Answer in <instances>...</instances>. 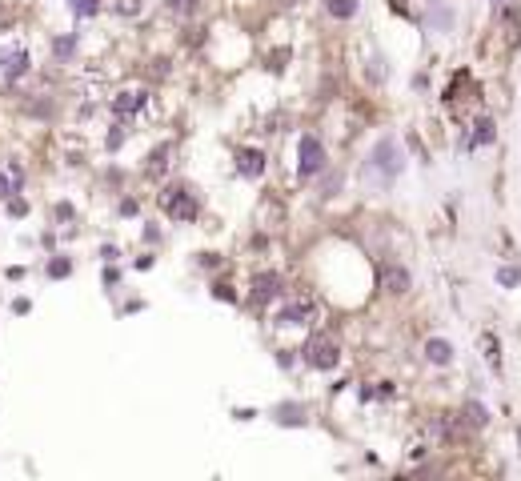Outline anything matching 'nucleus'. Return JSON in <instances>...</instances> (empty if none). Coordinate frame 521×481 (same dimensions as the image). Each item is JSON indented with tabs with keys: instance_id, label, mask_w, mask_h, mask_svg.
I'll use <instances>...</instances> for the list:
<instances>
[{
	"instance_id": "obj_1",
	"label": "nucleus",
	"mask_w": 521,
	"mask_h": 481,
	"mask_svg": "<svg viewBox=\"0 0 521 481\" xmlns=\"http://www.w3.org/2000/svg\"><path fill=\"white\" fill-rule=\"evenodd\" d=\"M297 160H301V177H317L325 169V145L313 137V133H305L301 145H297Z\"/></svg>"
},
{
	"instance_id": "obj_2",
	"label": "nucleus",
	"mask_w": 521,
	"mask_h": 481,
	"mask_svg": "<svg viewBox=\"0 0 521 481\" xmlns=\"http://www.w3.org/2000/svg\"><path fill=\"white\" fill-rule=\"evenodd\" d=\"M28 48L21 45H8V48H0V81L4 85H12V81H21L24 72H28Z\"/></svg>"
},
{
	"instance_id": "obj_3",
	"label": "nucleus",
	"mask_w": 521,
	"mask_h": 481,
	"mask_svg": "<svg viewBox=\"0 0 521 481\" xmlns=\"http://www.w3.org/2000/svg\"><path fill=\"white\" fill-rule=\"evenodd\" d=\"M305 361L313 369H337V361H341V349H337V341L333 337H313V341L305 345Z\"/></svg>"
},
{
	"instance_id": "obj_4",
	"label": "nucleus",
	"mask_w": 521,
	"mask_h": 481,
	"mask_svg": "<svg viewBox=\"0 0 521 481\" xmlns=\"http://www.w3.org/2000/svg\"><path fill=\"white\" fill-rule=\"evenodd\" d=\"M165 213L173 221H192V217H197V201H192L189 189H168L165 193Z\"/></svg>"
},
{
	"instance_id": "obj_5",
	"label": "nucleus",
	"mask_w": 521,
	"mask_h": 481,
	"mask_svg": "<svg viewBox=\"0 0 521 481\" xmlns=\"http://www.w3.org/2000/svg\"><path fill=\"white\" fill-rule=\"evenodd\" d=\"M373 169L385 173V181L401 173V153H397V145H393V140H381L377 149H373Z\"/></svg>"
},
{
	"instance_id": "obj_6",
	"label": "nucleus",
	"mask_w": 521,
	"mask_h": 481,
	"mask_svg": "<svg viewBox=\"0 0 521 481\" xmlns=\"http://www.w3.org/2000/svg\"><path fill=\"white\" fill-rule=\"evenodd\" d=\"M381 285H385V293L401 297V293H409V285H413V281H409V269H401V265H393V261H389V265L381 269Z\"/></svg>"
},
{
	"instance_id": "obj_7",
	"label": "nucleus",
	"mask_w": 521,
	"mask_h": 481,
	"mask_svg": "<svg viewBox=\"0 0 521 481\" xmlns=\"http://www.w3.org/2000/svg\"><path fill=\"white\" fill-rule=\"evenodd\" d=\"M237 169H241V177H249V181L260 177V173H265V153H260V149H245L237 157Z\"/></svg>"
},
{
	"instance_id": "obj_8",
	"label": "nucleus",
	"mask_w": 521,
	"mask_h": 481,
	"mask_svg": "<svg viewBox=\"0 0 521 481\" xmlns=\"http://www.w3.org/2000/svg\"><path fill=\"white\" fill-rule=\"evenodd\" d=\"M313 317V301H293V305H285L281 309V325H305V321Z\"/></svg>"
},
{
	"instance_id": "obj_9",
	"label": "nucleus",
	"mask_w": 521,
	"mask_h": 481,
	"mask_svg": "<svg viewBox=\"0 0 521 481\" xmlns=\"http://www.w3.org/2000/svg\"><path fill=\"white\" fill-rule=\"evenodd\" d=\"M253 297L257 301H273V297H281V277L277 273H265L253 281Z\"/></svg>"
},
{
	"instance_id": "obj_10",
	"label": "nucleus",
	"mask_w": 521,
	"mask_h": 481,
	"mask_svg": "<svg viewBox=\"0 0 521 481\" xmlns=\"http://www.w3.org/2000/svg\"><path fill=\"white\" fill-rule=\"evenodd\" d=\"M425 357L433 361V365H450L453 361V345L445 341V337H429L425 341Z\"/></svg>"
},
{
	"instance_id": "obj_11",
	"label": "nucleus",
	"mask_w": 521,
	"mask_h": 481,
	"mask_svg": "<svg viewBox=\"0 0 521 481\" xmlns=\"http://www.w3.org/2000/svg\"><path fill=\"white\" fill-rule=\"evenodd\" d=\"M144 100H148L144 92H120L113 109H117V116H133V113H141V109H144Z\"/></svg>"
},
{
	"instance_id": "obj_12",
	"label": "nucleus",
	"mask_w": 521,
	"mask_h": 481,
	"mask_svg": "<svg viewBox=\"0 0 521 481\" xmlns=\"http://www.w3.org/2000/svg\"><path fill=\"white\" fill-rule=\"evenodd\" d=\"M325 8H329V17H337V21H349L357 12V0H325Z\"/></svg>"
},
{
	"instance_id": "obj_13",
	"label": "nucleus",
	"mask_w": 521,
	"mask_h": 481,
	"mask_svg": "<svg viewBox=\"0 0 521 481\" xmlns=\"http://www.w3.org/2000/svg\"><path fill=\"white\" fill-rule=\"evenodd\" d=\"M165 8L173 17H192V12L201 8V0H165Z\"/></svg>"
},
{
	"instance_id": "obj_14",
	"label": "nucleus",
	"mask_w": 521,
	"mask_h": 481,
	"mask_svg": "<svg viewBox=\"0 0 521 481\" xmlns=\"http://www.w3.org/2000/svg\"><path fill=\"white\" fill-rule=\"evenodd\" d=\"M72 17H96L100 12V0H69Z\"/></svg>"
},
{
	"instance_id": "obj_15",
	"label": "nucleus",
	"mask_w": 521,
	"mask_h": 481,
	"mask_svg": "<svg viewBox=\"0 0 521 481\" xmlns=\"http://www.w3.org/2000/svg\"><path fill=\"white\" fill-rule=\"evenodd\" d=\"M489 140H494V120H477L474 145H489Z\"/></svg>"
},
{
	"instance_id": "obj_16",
	"label": "nucleus",
	"mask_w": 521,
	"mask_h": 481,
	"mask_svg": "<svg viewBox=\"0 0 521 481\" xmlns=\"http://www.w3.org/2000/svg\"><path fill=\"white\" fill-rule=\"evenodd\" d=\"M277 421H293V425H301L305 417H301V409H297V405H281V409H277Z\"/></svg>"
},
{
	"instance_id": "obj_17",
	"label": "nucleus",
	"mask_w": 521,
	"mask_h": 481,
	"mask_svg": "<svg viewBox=\"0 0 521 481\" xmlns=\"http://www.w3.org/2000/svg\"><path fill=\"white\" fill-rule=\"evenodd\" d=\"M465 413H469V421H474V425H485V421H489L485 405H477V401H469V405H465Z\"/></svg>"
},
{
	"instance_id": "obj_18",
	"label": "nucleus",
	"mask_w": 521,
	"mask_h": 481,
	"mask_svg": "<svg viewBox=\"0 0 521 481\" xmlns=\"http://www.w3.org/2000/svg\"><path fill=\"white\" fill-rule=\"evenodd\" d=\"M481 341H485V357H489V365H501V353H498V341H494V333H485Z\"/></svg>"
},
{
	"instance_id": "obj_19",
	"label": "nucleus",
	"mask_w": 521,
	"mask_h": 481,
	"mask_svg": "<svg viewBox=\"0 0 521 481\" xmlns=\"http://www.w3.org/2000/svg\"><path fill=\"white\" fill-rule=\"evenodd\" d=\"M498 281L505 285V289H513V285L521 281V269H501V273H498Z\"/></svg>"
},
{
	"instance_id": "obj_20",
	"label": "nucleus",
	"mask_w": 521,
	"mask_h": 481,
	"mask_svg": "<svg viewBox=\"0 0 521 481\" xmlns=\"http://www.w3.org/2000/svg\"><path fill=\"white\" fill-rule=\"evenodd\" d=\"M12 181H16V177H8V173L0 169V201H4V197H12Z\"/></svg>"
},
{
	"instance_id": "obj_21",
	"label": "nucleus",
	"mask_w": 521,
	"mask_h": 481,
	"mask_svg": "<svg viewBox=\"0 0 521 481\" xmlns=\"http://www.w3.org/2000/svg\"><path fill=\"white\" fill-rule=\"evenodd\" d=\"M69 261H52V265H48V277H69Z\"/></svg>"
},
{
	"instance_id": "obj_22",
	"label": "nucleus",
	"mask_w": 521,
	"mask_h": 481,
	"mask_svg": "<svg viewBox=\"0 0 521 481\" xmlns=\"http://www.w3.org/2000/svg\"><path fill=\"white\" fill-rule=\"evenodd\" d=\"M69 52H72V36L69 41H56V56H69Z\"/></svg>"
}]
</instances>
